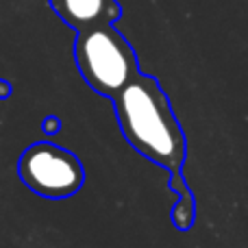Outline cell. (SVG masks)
I'll use <instances>...</instances> for the list:
<instances>
[{"label": "cell", "mask_w": 248, "mask_h": 248, "mask_svg": "<svg viewBox=\"0 0 248 248\" xmlns=\"http://www.w3.org/2000/svg\"><path fill=\"white\" fill-rule=\"evenodd\" d=\"M111 100L122 135L137 153L168 172L183 168L187 140L157 78L140 72Z\"/></svg>", "instance_id": "1"}, {"label": "cell", "mask_w": 248, "mask_h": 248, "mask_svg": "<svg viewBox=\"0 0 248 248\" xmlns=\"http://www.w3.org/2000/svg\"><path fill=\"white\" fill-rule=\"evenodd\" d=\"M74 59L85 83L105 98H113L141 72L133 46L113 24L78 31Z\"/></svg>", "instance_id": "2"}, {"label": "cell", "mask_w": 248, "mask_h": 248, "mask_svg": "<svg viewBox=\"0 0 248 248\" xmlns=\"http://www.w3.org/2000/svg\"><path fill=\"white\" fill-rule=\"evenodd\" d=\"M22 183L46 198H68L85 183V170L74 153L50 141H37L17 161Z\"/></svg>", "instance_id": "3"}, {"label": "cell", "mask_w": 248, "mask_h": 248, "mask_svg": "<svg viewBox=\"0 0 248 248\" xmlns=\"http://www.w3.org/2000/svg\"><path fill=\"white\" fill-rule=\"evenodd\" d=\"M50 7L77 33L100 24H116L122 16L118 0H50Z\"/></svg>", "instance_id": "4"}, {"label": "cell", "mask_w": 248, "mask_h": 248, "mask_svg": "<svg viewBox=\"0 0 248 248\" xmlns=\"http://www.w3.org/2000/svg\"><path fill=\"white\" fill-rule=\"evenodd\" d=\"M170 189L179 194V202L172 209V224L179 231H189L196 220V198H194L192 189L187 187L181 170H170Z\"/></svg>", "instance_id": "5"}, {"label": "cell", "mask_w": 248, "mask_h": 248, "mask_svg": "<svg viewBox=\"0 0 248 248\" xmlns=\"http://www.w3.org/2000/svg\"><path fill=\"white\" fill-rule=\"evenodd\" d=\"M61 128V122L57 120L55 116H48L46 120H44V133H48V135H55V133H59Z\"/></svg>", "instance_id": "6"}, {"label": "cell", "mask_w": 248, "mask_h": 248, "mask_svg": "<svg viewBox=\"0 0 248 248\" xmlns=\"http://www.w3.org/2000/svg\"><path fill=\"white\" fill-rule=\"evenodd\" d=\"M9 96H11V85H9L7 81H2V78H0V100H7Z\"/></svg>", "instance_id": "7"}]
</instances>
